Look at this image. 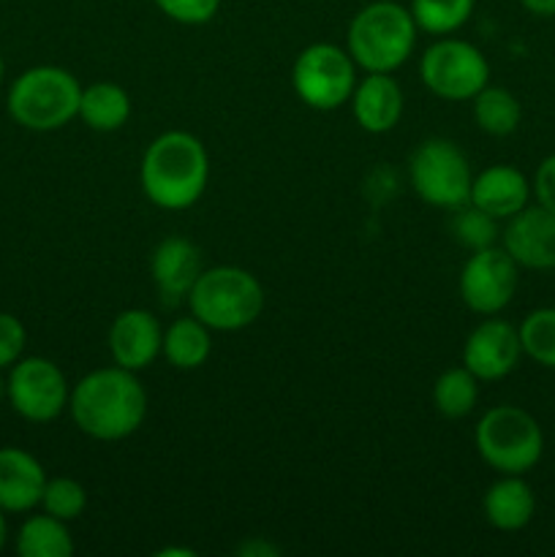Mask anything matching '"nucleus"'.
<instances>
[{
  "instance_id": "nucleus-1",
  "label": "nucleus",
  "mask_w": 555,
  "mask_h": 557,
  "mask_svg": "<svg viewBox=\"0 0 555 557\" xmlns=\"http://www.w3.org/2000/svg\"><path fill=\"white\" fill-rule=\"evenodd\" d=\"M69 411L79 433L92 441H123L141 428L147 417V389L134 370L120 364L98 368L76 381Z\"/></svg>"
},
{
  "instance_id": "nucleus-2",
  "label": "nucleus",
  "mask_w": 555,
  "mask_h": 557,
  "mask_svg": "<svg viewBox=\"0 0 555 557\" xmlns=\"http://www.w3.org/2000/svg\"><path fill=\"white\" fill-rule=\"evenodd\" d=\"M207 180H210V158L205 145L188 131H163L141 156V190L161 210L194 207L205 194Z\"/></svg>"
},
{
  "instance_id": "nucleus-3",
  "label": "nucleus",
  "mask_w": 555,
  "mask_h": 557,
  "mask_svg": "<svg viewBox=\"0 0 555 557\" xmlns=\"http://www.w3.org/2000/svg\"><path fill=\"white\" fill-rule=\"evenodd\" d=\"M417 22L395 0H373L348 22L346 49L365 74H392L417 47Z\"/></svg>"
},
{
  "instance_id": "nucleus-4",
  "label": "nucleus",
  "mask_w": 555,
  "mask_h": 557,
  "mask_svg": "<svg viewBox=\"0 0 555 557\" xmlns=\"http://www.w3.org/2000/svg\"><path fill=\"white\" fill-rule=\"evenodd\" d=\"M79 98L82 85L71 71L60 65H36L11 82L5 107L16 125L49 134L79 117Z\"/></svg>"
},
{
  "instance_id": "nucleus-5",
  "label": "nucleus",
  "mask_w": 555,
  "mask_h": 557,
  "mask_svg": "<svg viewBox=\"0 0 555 557\" xmlns=\"http://www.w3.org/2000/svg\"><path fill=\"white\" fill-rule=\"evenodd\" d=\"M190 315L212 332H239L256 324L264 310V288L243 267L221 264L201 270L188 292Z\"/></svg>"
},
{
  "instance_id": "nucleus-6",
  "label": "nucleus",
  "mask_w": 555,
  "mask_h": 557,
  "mask_svg": "<svg viewBox=\"0 0 555 557\" xmlns=\"http://www.w3.org/2000/svg\"><path fill=\"white\" fill-rule=\"evenodd\" d=\"M473 444L484 466L495 473L526 476L544 455L542 424L526 408L501 403L479 417L473 428Z\"/></svg>"
},
{
  "instance_id": "nucleus-7",
  "label": "nucleus",
  "mask_w": 555,
  "mask_h": 557,
  "mask_svg": "<svg viewBox=\"0 0 555 557\" xmlns=\"http://www.w3.org/2000/svg\"><path fill=\"white\" fill-rule=\"evenodd\" d=\"M292 87L305 107L316 112H335L351 101L357 87V63L348 49L337 44H310L294 60Z\"/></svg>"
},
{
  "instance_id": "nucleus-8",
  "label": "nucleus",
  "mask_w": 555,
  "mask_h": 557,
  "mask_svg": "<svg viewBox=\"0 0 555 557\" xmlns=\"http://www.w3.org/2000/svg\"><path fill=\"white\" fill-rule=\"evenodd\" d=\"M408 177L419 199L441 210H457L468 205V196H471L473 172L466 152L452 139H441V136L424 139L411 152Z\"/></svg>"
},
{
  "instance_id": "nucleus-9",
  "label": "nucleus",
  "mask_w": 555,
  "mask_h": 557,
  "mask_svg": "<svg viewBox=\"0 0 555 557\" xmlns=\"http://www.w3.org/2000/svg\"><path fill=\"white\" fill-rule=\"evenodd\" d=\"M419 79L444 101H471L484 85H490V63L471 41L441 36L422 52Z\"/></svg>"
},
{
  "instance_id": "nucleus-10",
  "label": "nucleus",
  "mask_w": 555,
  "mask_h": 557,
  "mask_svg": "<svg viewBox=\"0 0 555 557\" xmlns=\"http://www.w3.org/2000/svg\"><path fill=\"white\" fill-rule=\"evenodd\" d=\"M5 397L22 419L47 424L54 422L69 408L71 386L63 370L52 359L22 357L9 368Z\"/></svg>"
},
{
  "instance_id": "nucleus-11",
  "label": "nucleus",
  "mask_w": 555,
  "mask_h": 557,
  "mask_svg": "<svg viewBox=\"0 0 555 557\" xmlns=\"http://www.w3.org/2000/svg\"><path fill=\"white\" fill-rule=\"evenodd\" d=\"M520 286V267L504 248L473 250L460 270V299L471 313L498 315L515 299Z\"/></svg>"
},
{
  "instance_id": "nucleus-12",
  "label": "nucleus",
  "mask_w": 555,
  "mask_h": 557,
  "mask_svg": "<svg viewBox=\"0 0 555 557\" xmlns=\"http://www.w3.org/2000/svg\"><path fill=\"white\" fill-rule=\"evenodd\" d=\"M522 359L520 332L504 319L488 315L468 332L462 343V368L471 370L479 384H493L515 373Z\"/></svg>"
},
{
  "instance_id": "nucleus-13",
  "label": "nucleus",
  "mask_w": 555,
  "mask_h": 557,
  "mask_svg": "<svg viewBox=\"0 0 555 557\" xmlns=\"http://www.w3.org/2000/svg\"><path fill=\"white\" fill-rule=\"evenodd\" d=\"M501 248L522 270H555V212L539 205L522 207L506 221Z\"/></svg>"
},
{
  "instance_id": "nucleus-14",
  "label": "nucleus",
  "mask_w": 555,
  "mask_h": 557,
  "mask_svg": "<svg viewBox=\"0 0 555 557\" xmlns=\"http://www.w3.org/2000/svg\"><path fill=\"white\" fill-rule=\"evenodd\" d=\"M163 348V326L150 310L131 308L114 315L109 326V354L112 362L125 370L150 368Z\"/></svg>"
},
{
  "instance_id": "nucleus-15",
  "label": "nucleus",
  "mask_w": 555,
  "mask_h": 557,
  "mask_svg": "<svg viewBox=\"0 0 555 557\" xmlns=\"http://www.w3.org/2000/svg\"><path fill=\"white\" fill-rule=\"evenodd\" d=\"M468 205L479 207L495 221H509L511 215L531 205V180L509 163H495L473 174Z\"/></svg>"
},
{
  "instance_id": "nucleus-16",
  "label": "nucleus",
  "mask_w": 555,
  "mask_h": 557,
  "mask_svg": "<svg viewBox=\"0 0 555 557\" xmlns=\"http://www.w3.org/2000/svg\"><path fill=\"white\" fill-rule=\"evenodd\" d=\"M47 471L25 449L3 446L0 449V509L5 515H25L41 506Z\"/></svg>"
},
{
  "instance_id": "nucleus-17",
  "label": "nucleus",
  "mask_w": 555,
  "mask_h": 557,
  "mask_svg": "<svg viewBox=\"0 0 555 557\" xmlns=\"http://www.w3.org/2000/svg\"><path fill=\"white\" fill-rule=\"evenodd\" d=\"M201 250L185 237H166L150 256V275L163 302L188 297L190 286L201 275Z\"/></svg>"
},
{
  "instance_id": "nucleus-18",
  "label": "nucleus",
  "mask_w": 555,
  "mask_h": 557,
  "mask_svg": "<svg viewBox=\"0 0 555 557\" xmlns=\"http://www.w3.org/2000/svg\"><path fill=\"white\" fill-rule=\"evenodd\" d=\"M348 103L359 128L368 134H386L400 123L406 98L392 74H365V79L354 87Z\"/></svg>"
},
{
  "instance_id": "nucleus-19",
  "label": "nucleus",
  "mask_w": 555,
  "mask_h": 557,
  "mask_svg": "<svg viewBox=\"0 0 555 557\" xmlns=\"http://www.w3.org/2000/svg\"><path fill=\"white\" fill-rule=\"evenodd\" d=\"M484 520L495 528V531L515 533L522 531L528 522L536 515V495H533L531 484L515 473H501L488 487L482 498Z\"/></svg>"
},
{
  "instance_id": "nucleus-20",
  "label": "nucleus",
  "mask_w": 555,
  "mask_h": 557,
  "mask_svg": "<svg viewBox=\"0 0 555 557\" xmlns=\"http://www.w3.org/2000/svg\"><path fill=\"white\" fill-rule=\"evenodd\" d=\"M79 117L98 134L120 131L131 117V96L118 82H92L82 87Z\"/></svg>"
},
{
  "instance_id": "nucleus-21",
  "label": "nucleus",
  "mask_w": 555,
  "mask_h": 557,
  "mask_svg": "<svg viewBox=\"0 0 555 557\" xmlns=\"http://www.w3.org/2000/svg\"><path fill=\"white\" fill-rule=\"evenodd\" d=\"M161 354L177 370H199L212 354V330L196 315L172 321L163 330Z\"/></svg>"
},
{
  "instance_id": "nucleus-22",
  "label": "nucleus",
  "mask_w": 555,
  "mask_h": 557,
  "mask_svg": "<svg viewBox=\"0 0 555 557\" xmlns=\"http://www.w3.org/2000/svg\"><path fill=\"white\" fill-rule=\"evenodd\" d=\"M16 553L20 557H71L74 539H71L69 522L47 511L27 517L16 533Z\"/></svg>"
},
{
  "instance_id": "nucleus-23",
  "label": "nucleus",
  "mask_w": 555,
  "mask_h": 557,
  "mask_svg": "<svg viewBox=\"0 0 555 557\" xmlns=\"http://www.w3.org/2000/svg\"><path fill=\"white\" fill-rule=\"evenodd\" d=\"M473 103V123L479 131L488 136H511L520 128L522 107L520 98L511 90L498 85H484L477 96L471 98Z\"/></svg>"
},
{
  "instance_id": "nucleus-24",
  "label": "nucleus",
  "mask_w": 555,
  "mask_h": 557,
  "mask_svg": "<svg viewBox=\"0 0 555 557\" xmlns=\"http://www.w3.org/2000/svg\"><path fill=\"white\" fill-rule=\"evenodd\" d=\"M479 379L468 368H449L435 379L433 406L444 419H466L477 408Z\"/></svg>"
},
{
  "instance_id": "nucleus-25",
  "label": "nucleus",
  "mask_w": 555,
  "mask_h": 557,
  "mask_svg": "<svg viewBox=\"0 0 555 557\" xmlns=\"http://www.w3.org/2000/svg\"><path fill=\"white\" fill-rule=\"evenodd\" d=\"M477 0H411V16L417 27L430 36H452L473 14Z\"/></svg>"
},
{
  "instance_id": "nucleus-26",
  "label": "nucleus",
  "mask_w": 555,
  "mask_h": 557,
  "mask_svg": "<svg viewBox=\"0 0 555 557\" xmlns=\"http://www.w3.org/2000/svg\"><path fill=\"white\" fill-rule=\"evenodd\" d=\"M522 357L555 370V308H536L520 321Z\"/></svg>"
},
{
  "instance_id": "nucleus-27",
  "label": "nucleus",
  "mask_w": 555,
  "mask_h": 557,
  "mask_svg": "<svg viewBox=\"0 0 555 557\" xmlns=\"http://www.w3.org/2000/svg\"><path fill=\"white\" fill-rule=\"evenodd\" d=\"M452 212H455L452 215V234H455V239L462 248H468L473 253V250L493 248L498 243L501 228L493 215H488V212L473 205H462Z\"/></svg>"
},
{
  "instance_id": "nucleus-28",
  "label": "nucleus",
  "mask_w": 555,
  "mask_h": 557,
  "mask_svg": "<svg viewBox=\"0 0 555 557\" xmlns=\"http://www.w3.org/2000/svg\"><path fill=\"white\" fill-rule=\"evenodd\" d=\"M41 509L63 522L79 520L87 509V490L82 487V482L71 476L47 479L41 495Z\"/></svg>"
},
{
  "instance_id": "nucleus-29",
  "label": "nucleus",
  "mask_w": 555,
  "mask_h": 557,
  "mask_svg": "<svg viewBox=\"0 0 555 557\" xmlns=\"http://www.w3.org/2000/svg\"><path fill=\"white\" fill-rule=\"evenodd\" d=\"M163 16L180 25H207L215 20L221 0H152Z\"/></svg>"
},
{
  "instance_id": "nucleus-30",
  "label": "nucleus",
  "mask_w": 555,
  "mask_h": 557,
  "mask_svg": "<svg viewBox=\"0 0 555 557\" xmlns=\"http://www.w3.org/2000/svg\"><path fill=\"white\" fill-rule=\"evenodd\" d=\"M27 332L16 315L0 313V370L11 368L25 354Z\"/></svg>"
},
{
  "instance_id": "nucleus-31",
  "label": "nucleus",
  "mask_w": 555,
  "mask_h": 557,
  "mask_svg": "<svg viewBox=\"0 0 555 557\" xmlns=\"http://www.w3.org/2000/svg\"><path fill=\"white\" fill-rule=\"evenodd\" d=\"M531 196L536 199L539 207L555 212V152L544 158L536 166V172H533Z\"/></svg>"
},
{
  "instance_id": "nucleus-32",
  "label": "nucleus",
  "mask_w": 555,
  "mask_h": 557,
  "mask_svg": "<svg viewBox=\"0 0 555 557\" xmlns=\"http://www.w3.org/2000/svg\"><path fill=\"white\" fill-rule=\"evenodd\" d=\"M522 9L533 16H542V20H550L555 16V0H520Z\"/></svg>"
},
{
  "instance_id": "nucleus-33",
  "label": "nucleus",
  "mask_w": 555,
  "mask_h": 557,
  "mask_svg": "<svg viewBox=\"0 0 555 557\" xmlns=\"http://www.w3.org/2000/svg\"><path fill=\"white\" fill-rule=\"evenodd\" d=\"M5 542H9V522H5V511L0 509V553H3Z\"/></svg>"
},
{
  "instance_id": "nucleus-34",
  "label": "nucleus",
  "mask_w": 555,
  "mask_h": 557,
  "mask_svg": "<svg viewBox=\"0 0 555 557\" xmlns=\"http://www.w3.org/2000/svg\"><path fill=\"white\" fill-rule=\"evenodd\" d=\"M3 74H5V65H3V58H0V85H3Z\"/></svg>"
},
{
  "instance_id": "nucleus-35",
  "label": "nucleus",
  "mask_w": 555,
  "mask_h": 557,
  "mask_svg": "<svg viewBox=\"0 0 555 557\" xmlns=\"http://www.w3.org/2000/svg\"><path fill=\"white\" fill-rule=\"evenodd\" d=\"M0 395H5V384H3V381H0Z\"/></svg>"
}]
</instances>
